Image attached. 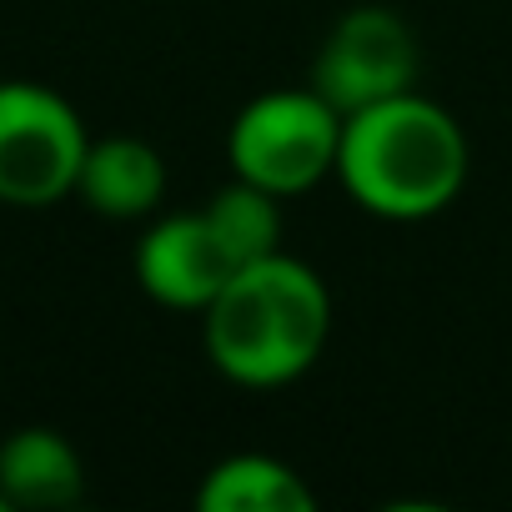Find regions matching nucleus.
<instances>
[{
  "label": "nucleus",
  "mask_w": 512,
  "mask_h": 512,
  "mask_svg": "<svg viewBox=\"0 0 512 512\" xmlns=\"http://www.w3.org/2000/svg\"><path fill=\"white\" fill-rule=\"evenodd\" d=\"M201 211H206L221 251L231 256V267L262 262V256L282 251V196H272L262 186L231 176Z\"/></svg>",
  "instance_id": "obj_10"
},
{
  "label": "nucleus",
  "mask_w": 512,
  "mask_h": 512,
  "mask_svg": "<svg viewBox=\"0 0 512 512\" xmlns=\"http://www.w3.org/2000/svg\"><path fill=\"white\" fill-rule=\"evenodd\" d=\"M91 131L81 111L41 81H0V206L46 211L76 196Z\"/></svg>",
  "instance_id": "obj_4"
},
{
  "label": "nucleus",
  "mask_w": 512,
  "mask_h": 512,
  "mask_svg": "<svg viewBox=\"0 0 512 512\" xmlns=\"http://www.w3.org/2000/svg\"><path fill=\"white\" fill-rule=\"evenodd\" d=\"M0 512H11V502H6V492H0Z\"/></svg>",
  "instance_id": "obj_11"
},
{
  "label": "nucleus",
  "mask_w": 512,
  "mask_h": 512,
  "mask_svg": "<svg viewBox=\"0 0 512 512\" xmlns=\"http://www.w3.org/2000/svg\"><path fill=\"white\" fill-rule=\"evenodd\" d=\"M332 337V292L292 251L246 262L201 312L211 367L246 392H272L307 377Z\"/></svg>",
  "instance_id": "obj_1"
},
{
  "label": "nucleus",
  "mask_w": 512,
  "mask_h": 512,
  "mask_svg": "<svg viewBox=\"0 0 512 512\" xmlns=\"http://www.w3.org/2000/svg\"><path fill=\"white\" fill-rule=\"evenodd\" d=\"M417 36L412 26L387 11V6H352L347 16H337V26L327 31V41L317 46L312 76L307 86H317L342 116L402 96L417 86Z\"/></svg>",
  "instance_id": "obj_5"
},
{
  "label": "nucleus",
  "mask_w": 512,
  "mask_h": 512,
  "mask_svg": "<svg viewBox=\"0 0 512 512\" xmlns=\"http://www.w3.org/2000/svg\"><path fill=\"white\" fill-rule=\"evenodd\" d=\"M76 196L111 221H141L156 216L166 196V161L141 136H91Z\"/></svg>",
  "instance_id": "obj_7"
},
{
  "label": "nucleus",
  "mask_w": 512,
  "mask_h": 512,
  "mask_svg": "<svg viewBox=\"0 0 512 512\" xmlns=\"http://www.w3.org/2000/svg\"><path fill=\"white\" fill-rule=\"evenodd\" d=\"M0 492H6L11 507H31V512L71 507L86 492V462L66 432L16 427L0 442Z\"/></svg>",
  "instance_id": "obj_8"
},
{
  "label": "nucleus",
  "mask_w": 512,
  "mask_h": 512,
  "mask_svg": "<svg viewBox=\"0 0 512 512\" xmlns=\"http://www.w3.org/2000/svg\"><path fill=\"white\" fill-rule=\"evenodd\" d=\"M136 287L166 307V312H206L216 302V292L231 282V256L221 251L206 211H171L156 216L141 236H136V256H131Z\"/></svg>",
  "instance_id": "obj_6"
},
{
  "label": "nucleus",
  "mask_w": 512,
  "mask_h": 512,
  "mask_svg": "<svg viewBox=\"0 0 512 512\" xmlns=\"http://www.w3.org/2000/svg\"><path fill=\"white\" fill-rule=\"evenodd\" d=\"M342 111L317 86H282L251 96L226 126L231 176L262 186L282 201L337 181Z\"/></svg>",
  "instance_id": "obj_3"
},
{
  "label": "nucleus",
  "mask_w": 512,
  "mask_h": 512,
  "mask_svg": "<svg viewBox=\"0 0 512 512\" xmlns=\"http://www.w3.org/2000/svg\"><path fill=\"white\" fill-rule=\"evenodd\" d=\"M196 507L201 512H312L317 492L292 462L272 452H231L206 467L196 487Z\"/></svg>",
  "instance_id": "obj_9"
},
{
  "label": "nucleus",
  "mask_w": 512,
  "mask_h": 512,
  "mask_svg": "<svg viewBox=\"0 0 512 512\" xmlns=\"http://www.w3.org/2000/svg\"><path fill=\"white\" fill-rule=\"evenodd\" d=\"M472 171L462 121L417 86L372 101L342 121L337 186L382 221H427L447 211Z\"/></svg>",
  "instance_id": "obj_2"
}]
</instances>
